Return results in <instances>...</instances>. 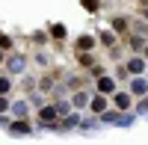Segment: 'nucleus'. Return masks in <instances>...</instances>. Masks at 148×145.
Here are the masks:
<instances>
[{"mask_svg": "<svg viewBox=\"0 0 148 145\" xmlns=\"http://www.w3.org/2000/svg\"><path fill=\"white\" fill-rule=\"evenodd\" d=\"M3 110H9V101H6V98H0V113H3Z\"/></svg>", "mask_w": 148, "mask_h": 145, "instance_id": "11", "label": "nucleus"}, {"mask_svg": "<svg viewBox=\"0 0 148 145\" xmlns=\"http://www.w3.org/2000/svg\"><path fill=\"white\" fill-rule=\"evenodd\" d=\"M133 92H145V80H133Z\"/></svg>", "mask_w": 148, "mask_h": 145, "instance_id": "8", "label": "nucleus"}, {"mask_svg": "<svg viewBox=\"0 0 148 145\" xmlns=\"http://www.w3.org/2000/svg\"><path fill=\"white\" fill-rule=\"evenodd\" d=\"M142 15H145V18H148V9H145V12H142Z\"/></svg>", "mask_w": 148, "mask_h": 145, "instance_id": "12", "label": "nucleus"}, {"mask_svg": "<svg viewBox=\"0 0 148 145\" xmlns=\"http://www.w3.org/2000/svg\"><path fill=\"white\" fill-rule=\"evenodd\" d=\"M98 89H101V92H113V80H110V77H101V80H98Z\"/></svg>", "mask_w": 148, "mask_h": 145, "instance_id": "3", "label": "nucleus"}, {"mask_svg": "<svg viewBox=\"0 0 148 145\" xmlns=\"http://www.w3.org/2000/svg\"><path fill=\"white\" fill-rule=\"evenodd\" d=\"M92 110H95V113H101V110H107V101L101 98V95H98V98H92Z\"/></svg>", "mask_w": 148, "mask_h": 145, "instance_id": "4", "label": "nucleus"}, {"mask_svg": "<svg viewBox=\"0 0 148 145\" xmlns=\"http://www.w3.org/2000/svg\"><path fill=\"white\" fill-rule=\"evenodd\" d=\"M127 71H133V74H139V71H142V59H139V56H133L130 62H127Z\"/></svg>", "mask_w": 148, "mask_h": 145, "instance_id": "2", "label": "nucleus"}, {"mask_svg": "<svg viewBox=\"0 0 148 145\" xmlns=\"http://www.w3.org/2000/svg\"><path fill=\"white\" fill-rule=\"evenodd\" d=\"M9 89H12V80L9 77H0V95H6Z\"/></svg>", "mask_w": 148, "mask_h": 145, "instance_id": "6", "label": "nucleus"}, {"mask_svg": "<svg viewBox=\"0 0 148 145\" xmlns=\"http://www.w3.org/2000/svg\"><path fill=\"white\" fill-rule=\"evenodd\" d=\"M0 47H12V39H9V36H0Z\"/></svg>", "mask_w": 148, "mask_h": 145, "instance_id": "10", "label": "nucleus"}, {"mask_svg": "<svg viewBox=\"0 0 148 145\" xmlns=\"http://www.w3.org/2000/svg\"><path fill=\"white\" fill-rule=\"evenodd\" d=\"M116 107H119V110H127V107H130V98H127L125 92H119V95H116Z\"/></svg>", "mask_w": 148, "mask_h": 145, "instance_id": "1", "label": "nucleus"}, {"mask_svg": "<svg viewBox=\"0 0 148 145\" xmlns=\"http://www.w3.org/2000/svg\"><path fill=\"white\" fill-rule=\"evenodd\" d=\"M83 6H86V9H92V12H95V9H98V0H83Z\"/></svg>", "mask_w": 148, "mask_h": 145, "instance_id": "9", "label": "nucleus"}, {"mask_svg": "<svg viewBox=\"0 0 148 145\" xmlns=\"http://www.w3.org/2000/svg\"><path fill=\"white\" fill-rule=\"evenodd\" d=\"M92 44H95V39H89V36L77 39V47H80V51H86V47H92Z\"/></svg>", "mask_w": 148, "mask_h": 145, "instance_id": "5", "label": "nucleus"}, {"mask_svg": "<svg viewBox=\"0 0 148 145\" xmlns=\"http://www.w3.org/2000/svg\"><path fill=\"white\" fill-rule=\"evenodd\" d=\"M53 36H56V39H62V36H65V27H62V24H56V27H53Z\"/></svg>", "mask_w": 148, "mask_h": 145, "instance_id": "7", "label": "nucleus"}]
</instances>
